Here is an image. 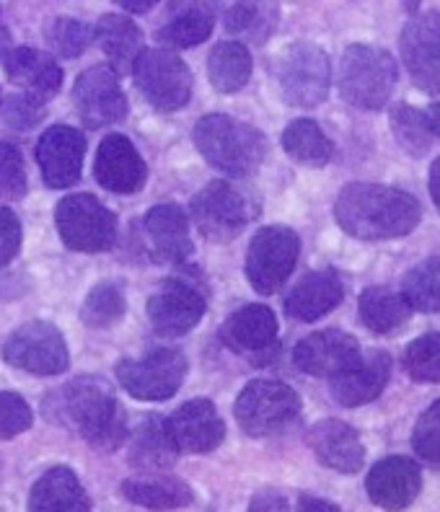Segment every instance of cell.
Wrapping results in <instances>:
<instances>
[{"mask_svg":"<svg viewBox=\"0 0 440 512\" xmlns=\"http://www.w3.org/2000/svg\"><path fill=\"white\" fill-rule=\"evenodd\" d=\"M342 231L365 241L402 238L417 228L422 218L420 202L412 194L381 184H350L334 205Z\"/></svg>","mask_w":440,"mask_h":512,"instance_id":"obj_1","label":"cell"},{"mask_svg":"<svg viewBox=\"0 0 440 512\" xmlns=\"http://www.w3.org/2000/svg\"><path fill=\"white\" fill-rule=\"evenodd\" d=\"M55 414L96 450H117L127 440L125 409L109 383L91 375L70 381L55 396Z\"/></svg>","mask_w":440,"mask_h":512,"instance_id":"obj_2","label":"cell"},{"mask_svg":"<svg viewBox=\"0 0 440 512\" xmlns=\"http://www.w3.org/2000/svg\"><path fill=\"white\" fill-rule=\"evenodd\" d=\"M195 145L213 169L231 176H252L267 153L262 132L226 114L202 117L195 127Z\"/></svg>","mask_w":440,"mask_h":512,"instance_id":"obj_3","label":"cell"},{"mask_svg":"<svg viewBox=\"0 0 440 512\" xmlns=\"http://www.w3.org/2000/svg\"><path fill=\"white\" fill-rule=\"evenodd\" d=\"M337 86L350 107L376 112L391 99V91L396 86L394 57L381 47L352 44L342 55Z\"/></svg>","mask_w":440,"mask_h":512,"instance_id":"obj_4","label":"cell"},{"mask_svg":"<svg viewBox=\"0 0 440 512\" xmlns=\"http://www.w3.org/2000/svg\"><path fill=\"white\" fill-rule=\"evenodd\" d=\"M275 81L290 107H316L327 99L332 86V65L327 52L308 42L290 44L277 57Z\"/></svg>","mask_w":440,"mask_h":512,"instance_id":"obj_5","label":"cell"},{"mask_svg":"<svg viewBox=\"0 0 440 512\" xmlns=\"http://www.w3.org/2000/svg\"><path fill=\"white\" fill-rule=\"evenodd\" d=\"M301 417V399L280 381H252L236 401V422L252 438H272Z\"/></svg>","mask_w":440,"mask_h":512,"instance_id":"obj_6","label":"cell"},{"mask_svg":"<svg viewBox=\"0 0 440 512\" xmlns=\"http://www.w3.org/2000/svg\"><path fill=\"white\" fill-rule=\"evenodd\" d=\"M63 244L81 254H101L117 241V218L91 194H70L55 210Z\"/></svg>","mask_w":440,"mask_h":512,"instance_id":"obj_7","label":"cell"},{"mask_svg":"<svg viewBox=\"0 0 440 512\" xmlns=\"http://www.w3.org/2000/svg\"><path fill=\"white\" fill-rule=\"evenodd\" d=\"M301 238L285 225H270L257 231L246 254V280L259 295H272L283 288L298 262Z\"/></svg>","mask_w":440,"mask_h":512,"instance_id":"obj_8","label":"cell"},{"mask_svg":"<svg viewBox=\"0 0 440 512\" xmlns=\"http://www.w3.org/2000/svg\"><path fill=\"white\" fill-rule=\"evenodd\" d=\"M140 94L161 112H176L192 96V73L169 50H145L132 68Z\"/></svg>","mask_w":440,"mask_h":512,"instance_id":"obj_9","label":"cell"},{"mask_svg":"<svg viewBox=\"0 0 440 512\" xmlns=\"http://www.w3.org/2000/svg\"><path fill=\"white\" fill-rule=\"evenodd\" d=\"M187 360L179 350H153L140 360H122L117 378L127 394L140 401H164L182 388Z\"/></svg>","mask_w":440,"mask_h":512,"instance_id":"obj_10","label":"cell"},{"mask_svg":"<svg viewBox=\"0 0 440 512\" xmlns=\"http://www.w3.org/2000/svg\"><path fill=\"white\" fill-rule=\"evenodd\" d=\"M189 213H192L197 231L218 244L239 236L246 223L254 218L246 194H241L228 182H210L200 194H195Z\"/></svg>","mask_w":440,"mask_h":512,"instance_id":"obj_11","label":"cell"},{"mask_svg":"<svg viewBox=\"0 0 440 512\" xmlns=\"http://www.w3.org/2000/svg\"><path fill=\"white\" fill-rule=\"evenodd\" d=\"M3 360L32 375H60L70 363L63 334L47 321H32L13 331L3 344Z\"/></svg>","mask_w":440,"mask_h":512,"instance_id":"obj_12","label":"cell"},{"mask_svg":"<svg viewBox=\"0 0 440 512\" xmlns=\"http://www.w3.org/2000/svg\"><path fill=\"white\" fill-rule=\"evenodd\" d=\"M73 101H76L78 117L91 130L117 125L127 117V99L122 94L120 78H117V70L109 65H96L78 75Z\"/></svg>","mask_w":440,"mask_h":512,"instance_id":"obj_13","label":"cell"},{"mask_svg":"<svg viewBox=\"0 0 440 512\" xmlns=\"http://www.w3.org/2000/svg\"><path fill=\"white\" fill-rule=\"evenodd\" d=\"M402 60L422 91L440 94V11L420 13L404 26Z\"/></svg>","mask_w":440,"mask_h":512,"instance_id":"obj_14","label":"cell"},{"mask_svg":"<svg viewBox=\"0 0 440 512\" xmlns=\"http://www.w3.org/2000/svg\"><path fill=\"white\" fill-rule=\"evenodd\" d=\"M205 293L187 280H169L148 300V319L161 337H182L200 324Z\"/></svg>","mask_w":440,"mask_h":512,"instance_id":"obj_15","label":"cell"},{"mask_svg":"<svg viewBox=\"0 0 440 512\" xmlns=\"http://www.w3.org/2000/svg\"><path fill=\"white\" fill-rule=\"evenodd\" d=\"M83 156H86V140L76 127H50L37 143V163L44 184L52 189L73 187L81 179Z\"/></svg>","mask_w":440,"mask_h":512,"instance_id":"obj_16","label":"cell"},{"mask_svg":"<svg viewBox=\"0 0 440 512\" xmlns=\"http://www.w3.org/2000/svg\"><path fill=\"white\" fill-rule=\"evenodd\" d=\"M360 344L340 329L316 331L293 350V365L308 375L337 378L360 360Z\"/></svg>","mask_w":440,"mask_h":512,"instance_id":"obj_17","label":"cell"},{"mask_svg":"<svg viewBox=\"0 0 440 512\" xmlns=\"http://www.w3.org/2000/svg\"><path fill=\"white\" fill-rule=\"evenodd\" d=\"M166 427L179 453H210L226 438V425L208 399H195L179 406L166 419Z\"/></svg>","mask_w":440,"mask_h":512,"instance_id":"obj_18","label":"cell"},{"mask_svg":"<svg viewBox=\"0 0 440 512\" xmlns=\"http://www.w3.org/2000/svg\"><path fill=\"white\" fill-rule=\"evenodd\" d=\"M96 182L114 194H132L145 184V161L125 135H107L96 150Z\"/></svg>","mask_w":440,"mask_h":512,"instance_id":"obj_19","label":"cell"},{"mask_svg":"<svg viewBox=\"0 0 440 512\" xmlns=\"http://www.w3.org/2000/svg\"><path fill=\"white\" fill-rule=\"evenodd\" d=\"M365 489L373 505L389 512L407 510L422 489V474L415 461L404 456H389L378 461L365 479Z\"/></svg>","mask_w":440,"mask_h":512,"instance_id":"obj_20","label":"cell"},{"mask_svg":"<svg viewBox=\"0 0 440 512\" xmlns=\"http://www.w3.org/2000/svg\"><path fill=\"white\" fill-rule=\"evenodd\" d=\"M151 254L161 264H182L192 254L189 220L179 205H156L143 220Z\"/></svg>","mask_w":440,"mask_h":512,"instance_id":"obj_21","label":"cell"},{"mask_svg":"<svg viewBox=\"0 0 440 512\" xmlns=\"http://www.w3.org/2000/svg\"><path fill=\"white\" fill-rule=\"evenodd\" d=\"M391 378V357L384 350L363 355L358 363L332 378V396L342 406H363L378 399Z\"/></svg>","mask_w":440,"mask_h":512,"instance_id":"obj_22","label":"cell"},{"mask_svg":"<svg viewBox=\"0 0 440 512\" xmlns=\"http://www.w3.org/2000/svg\"><path fill=\"white\" fill-rule=\"evenodd\" d=\"M308 445L327 469L355 474L365 461V448L358 432L340 419H324L308 432Z\"/></svg>","mask_w":440,"mask_h":512,"instance_id":"obj_23","label":"cell"},{"mask_svg":"<svg viewBox=\"0 0 440 512\" xmlns=\"http://www.w3.org/2000/svg\"><path fill=\"white\" fill-rule=\"evenodd\" d=\"M213 24L215 16L208 3H202V0H171L164 19H161V26H158L156 39L161 44L176 47V50H189L213 34Z\"/></svg>","mask_w":440,"mask_h":512,"instance_id":"obj_24","label":"cell"},{"mask_svg":"<svg viewBox=\"0 0 440 512\" xmlns=\"http://www.w3.org/2000/svg\"><path fill=\"white\" fill-rule=\"evenodd\" d=\"M345 288L337 272L332 269H319V272H308L303 280L293 285V290L285 298V311L290 319L298 321H316L332 308L340 306Z\"/></svg>","mask_w":440,"mask_h":512,"instance_id":"obj_25","label":"cell"},{"mask_svg":"<svg viewBox=\"0 0 440 512\" xmlns=\"http://www.w3.org/2000/svg\"><path fill=\"white\" fill-rule=\"evenodd\" d=\"M277 319L267 306H244L220 329V339L228 350L239 355H259L275 344Z\"/></svg>","mask_w":440,"mask_h":512,"instance_id":"obj_26","label":"cell"},{"mask_svg":"<svg viewBox=\"0 0 440 512\" xmlns=\"http://www.w3.org/2000/svg\"><path fill=\"white\" fill-rule=\"evenodd\" d=\"M6 75L13 83L24 86L34 96H55L63 86V70L55 63V57L32 47H16L3 60Z\"/></svg>","mask_w":440,"mask_h":512,"instance_id":"obj_27","label":"cell"},{"mask_svg":"<svg viewBox=\"0 0 440 512\" xmlns=\"http://www.w3.org/2000/svg\"><path fill=\"white\" fill-rule=\"evenodd\" d=\"M29 512H91V502L78 476L65 466H57L32 487Z\"/></svg>","mask_w":440,"mask_h":512,"instance_id":"obj_28","label":"cell"},{"mask_svg":"<svg viewBox=\"0 0 440 512\" xmlns=\"http://www.w3.org/2000/svg\"><path fill=\"white\" fill-rule=\"evenodd\" d=\"M96 42L109 57V63L117 73H127L135 68L138 57L143 55V32L132 24L127 16H117V13H107L101 16L96 24Z\"/></svg>","mask_w":440,"mask_h":512,"instance_id":"obj_29","label":"cell"},{"mask_svg":"<svg viewBox=\"0 0 440 512\" xmlns=\"http://www.w3.org/2000/svg\"><path fill=\"white\" fill-rule=\"evenodd\" d=\"M176 445L169 435L166 419L151 414L140 422L130 440V463L138 469H166L176 461Z\"/></svg>","mask_w":440,"mask_h":512,"instance_id":"obj_30","label":"cell"},{"mask_svg":"<svg viewBox=\"0 0 440 512\" xmlns=\"http://www.w3.org/2000/svg\"><path fill=\"white\" fill-rule=\"evenodd\" d=\"M208 75L220 94H236L252 78V55L241 42L215 44L208 57Z\"/></svg>","mask_w":440,"mask_h":512,"instance_id":"obj_31","label":"cell"},{"mask_svg":"<svg viewBox=\"0 0 440 512\" xmlns=\"http://www.w3.org/2000/svg\"><path fill=\"white\" fill-rule=\"evenodd\" d=\"M412 306L407 303L404 293L378 285V288H368L360 295V319L376 334H391L394 329L409 319Z\"/></svg>","mask_w":440,"mask_h":512,"instance_id":"obj_32","label":"cell"},{"mask_svg":"<svg viewBox=\"0 0 440 512\" xmlns=\"http://www.w3.org/2000/svg\"><path fill=\"white\" fill-rule=\"evenodd\" d=\"M122 494L148 510H176L192 502V489L179 479L169 476H151V479H127L122 484Z\"/></svg>","mask_w":440,"mask_h":512,"instance_id":"obj_33","label":"cell"},{"mask_svg":"<svg viewBox=\"0 0 440 512\" xmlns=\"http://www.w3.org/2000/svg\"><path fill=\"white\" fill-rule=\"evenodd\" d=\"M223 24L228 32L249 37L252 42H264L275 32L277 8L270 0H226Z\"/></svg>","mask_w":440,"mask_h":512,"instance_id":"obj_34","label":"cell"},{"mask_svg":"<svg viewBox=\"0 0 440 512\" xmlns=\"http://www.w3.org/2000/svg\"><path fill=\"white\" fill-rule=\"evenodd\" d=\"M283 148L293 161L303 166H327L332 161V143L324 135L314 119H296L290 122L288 130L283 132Z\"/></svg>","mask_w":440,"mask_h":512,"instance_id":"obj_35","label":"cell"},{"mask_svg":"<svg viewBox=\"0 0 440 512\" xmlns=\"http://www.w3.org/2000/svg\"><path fill=\"white\" fill-rule=\"evenodd\" d=\"M404 298L412 311L438 313L440 311V256H433L428 262L417 264L404 277Z\"/></svg>","mask_w":440,"mask_h":512,"instance_id":"obj_36","label":"cell"},{"mask_svg":"<svg viewBox=\"0 0 440 512\" xmlns=\"http://www.w3.org/2000/svg\"><path fill=\"white\" fill-rule=\"evenodd\" d=\"M391 130L409 156H422L433 143V127H430L428 112H417L409 104H399L391 112Z\"/></svg>","mask_w":440,"mask_h":512,"instance_id":"obj_37","label":"cell"},{"mask_svg":"<svg viewBox=\"0 0 440 512\" xmlns=\"http://www.w3.org/2000/svg\"><path fill=\"white\" fill-rule=\"evenodd\" d=\"M125 295L114 282H101L88 293L86 303L81 308L83 324L91 329H109V326L120 324L125 316Z\"/></svg>","mask_w":440,"mask_h":512,"instance_id":"obj_38","label":"cell"},{"mask_svg":"<svg viewBox=\"0 0 440 512\" xmlns=\"http://www.w3.org/2000/svg\"><path fill=\"white\" fill-rule=\"evenodd\" d=\"M404 370L412 381L440 383V334L415 339L404 352Z\"/></svg>","mask_w":440,"mask_h":512,"instance_id":"obj_39","label":"cell"},{"mask_svg":"<svg viewBox=\"0 0 440 512\" xmlns=\"http://www.w3.org/2000/svg\"><path fill=\"white\" fill-rule=\"evenodd\" d=\"M96 34L83 21L55 19L47 26V42L60 57H78L86 52Z\"/></svg>","mask_w":440,"mask_h":512,"instance_id":"obj_40","label":"cell"},{"mask_svg":"<svg viewBox=\"0 0 440 512\" xmlns=\"http://www.w3.org/2000/svg\"><path fill=\"white\" fill-rule=\"evenodd\" d=\"M44 119L42 96L13 94L0 101V122L11 130H32Z\"/></svg>","mask_w":440,"mask_h":512,"instance_id":"obj_41","label":"cell"},{"mask_svg":"<svg viewBox=\"0 0 440 512\" xmlns=\"http://www.w3.org/2000/svg\"><path fill=\"white\" fill-rule=\"evenodd\" d=\"M412 448L428 463H440V399L425 409L412 432Z\"/></svg>","mask_w":440,"mask_h":512,"instance_id":"obj_42","label":"cell"},{"mask_svg":"<svg viewBox=\"0 0 440 512\" xmlns=\"http://www.w3.org/2000/svg\"><path fill=\"white\" fill-rule=\"evenodd\" d=\"M26 194L24 158L13 145L0 143V200H21Z\"/></svg>","mask_w":440,"mask_h":512,"instance_id":"obj_43","label":"cell"},{"mask_svg":"<svg viewBox=\"0 0 440 512\" xmlns=\"http://www.w3.org/2000/svg\"><path fill=\"white\" fill-rule=\"evenodd\" d=\"M34 414L19 394L0 391V440H11L32 427Z\"/></svg>","mask_w":440,"mask_h":512,"instance_id":"obj_44","label":"cell"},{"mask_svg":"<svg viewBox=\"0 0 440 512\" xmlns=\"http://www.w3.org/2000/svg\"><path fill=\"white\" fill-rule=\"evenodd\" d=\"M21 246V223L19 218L6 210V207H0V267L8 264L13 256L19 254Z\"/></svg>","mask_w":440,"mask_h":512,"instance_id":"obj_45","label":"cell"},{"mask_svg":"<svg viewBox=\"0 0 440 512\" xmlns=\"http://www.w3.org/2000/svg\"><path fill=\"white\" fill-rule=\"evenodd\" d=\"M249 512H290V502L285 494L275 492V489H264V492L254 494Z\"/></svg>","mask_w":440,"mask_h":512,"instance_id":"obj_46","label":"cell"},{"mask_svg":"<svg viewBox=\"0 0 440 512\" xmlns=\"http://www.w3.org/2000/svg\"><path fill=\"white\" fill-rule=\"evenodd\" d=\"M296 512H340L337 505L332 502L321 500V497H311V494H303L301 500H298Z\"/></svg>","mask_w":440,"mask_h":512,"instance_id":"obj_47","label":"cell"},{"mask_svg":"<svg viewBox=\"0 0 440 512\" xmlns=\"http://www.w3.org/2000/svg\"><path fill=\"white\" fill-rule=\"evenodd\" d=\"M114 3H117V6H122L125 11H130V13H145V11H151L158 0H114Z\"/></svg>","mask_w":440,"mask_h":512,"instance_id":"obj_48","label":"cell"},{"mask_svg":"<svg viewBox=\"0 0 440 512\" xmlns=\"http://www.w3.org/2000/svg\"><path fill=\"white\" fill-rule=\"evenodd\" d=\"M430 194H433V202L440 210V158L433 163V171H430Z\"/></svg>","mask_w":440,"mask_h":512,"instance_id":"obj_49","label":"cell"},{"mask_svg":"<svg viewBox=\"0 0 440 512\" xmlns=\"http://www.w3.org/2000/svg\"><path fill=\"white\" fill-rule=\"evenodd\" d=\"M428 119H430V127H433V135H438L440 138V104H433V107L428 109Z\"/></svg>","mask_w":440,"mask_h":512,"instance_id":"obj_50","label":"cell"}]
</instances>
